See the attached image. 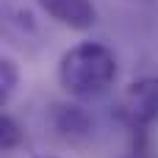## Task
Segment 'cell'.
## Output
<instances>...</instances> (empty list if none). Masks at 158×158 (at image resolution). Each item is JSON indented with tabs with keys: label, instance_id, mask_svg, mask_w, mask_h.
I'll list each match as a JSON object with an SVG mask.
<instances>
[{
	"label": "cell",
	"instance_id": "obj_6",
	"mask_svg": "<svg viewBox=\"0 0 158 158\" xmlns=\"http://www.w3.org/2000/svg\"><path fill=\"white\" fill-rule=\"evenodd\" d=\"M19 139H22V133H19L17 122L8 114H3L0 117V144H3V150H14L19 144Z\"/></svg>",
	"mask_w": 158,
	"mask_h": 158
},
{
	"label": "cell",
	"instance_id": "obj_4",
	"mask_svg": "<svg viewBox=\"0 0 158 158\" xmlns=\"http://www.w3.org/2000/svg\"><path fill=\"white\" fill-rule=\"evenodd\" d=\"M53 128L64 136V139H81L89 133L92 128V119L89 114L81 108V106H56L53 111Z\"/></svg>",
	"mask_w": 158,
	"mask_h": 158
},
{
	"label": "cell",
	"instance_id": "obj_2",
	"mask_svg": "<svg viewBox=\"0 0 158 158\" xmlns=\"http://www.w3.org/2000/svg\"><path fill=\"white\" fill-rule=\"evenodd\" d=\"M119 117L128 128H147L158 119V78H139L119 97Z\"/></svg>",
	"mask_w": 158,
	"mask_h": 158
},
{
	"label": "cell",
	"instance_id": "obj_3",
	"mask_svg": "<svg viewBox=\"0 0 158 158\" xmlns=\"http://www.w3.org/2000/svg\"><path fill=\"white\" fill-rule=\"evenodd\" d=\"M47 17L72 31H89L97 22V8L92 0H36Z\"/></svg>",
	"mask_w": 158,
	"mask_h": 158
},
{
	"label": "cell",
	"instance_id": "obj_7",
	"mask_svg": "<svg viewBox=\"0 0 158 158\" xmlns=\"http://www.w3.org/2000/svg\"><path fill=\"white\" fill-rule=\"evenodd\" d=\"M31 158H56V156H31Z\"/></svg>",
	"mask_w": 158,
	"mask_h": 158
},
{
	"label": "cell",
	"instance_id": "obj_1",
	"mask_svg": "<svg viewBox=\"0 0 158 158\" xmlns=\"http://www.w3.org/2000/svg\"><path fill=\"white\" fill-rule=\"evenodd\" d=\"M117 81V56L100 42H81L58 61V83L72 97H97Z\"/></svg>",
	"mask_w": 158,
	"mask_h": 158
},
{
	"label": "cell",
	"instance_id": "obj_5",
	"mask_svg": "<svg viewBox=\"0 0 158 158\" xmlns=\"http://www.w3.org/2000/svg\"><path fill=\"white\" fill-rule=\"evenodd\" d=\"M17 83H19V69H17L14 58L3 56V58H0V103H6V100L14 94Z\"/></svg>",
	"mask_w": 158,
	"mask_h": 158
}]
</instances>
